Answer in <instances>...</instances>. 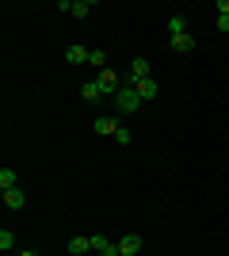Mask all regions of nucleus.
<instances>
[{
  "mask_svg": "<svg viewBox=\"0 0 229 256\" xmlns=\"http://www.w3.org/2000/svg\"><path fill=\"white\" fill-rule=\"evenodd\" d=\"M142 104H145V100L138 96V88H134V84H122L119 96H115V111H119V115H134Z\"/></svg>",
  "mask_w": 229,
  "mask_h": 256,
  "instance_id": "1",
  "label": "nucleus"
},
{
  "mask_svg": "<svg viewBox=\"0 0 229 256\" xmlns=\"http://www.w3.org/2000/svg\"><path fill=\"white\" fill-rule=\"evenodd\" d=\"M96 84H99V92H103V96H119V73H115V69H99V76H96Z\"/></svg>",
  "mask_w": 229,
  "mask_h": 256,
  "instance_id": "2",
  "label": "nucleus"
},
{
  "mask_svg": "<svg viewBox=\"0 0 229 256\" xmlns=\"http://www.w3.org/2000/svg\"><path fill=\"white\" fill-rule=\"evenodd\" d=\"M57 8L69 12L73 20H84V16H92V8H96V4H92V0H61Z\"/></svg>",
  "mask_w": 229,
  "mask_h": 256,
  "instance_id": "3",
  "label": "nucleus"
},
{
  "mask_svg": "<svg viewBox=\"0 0 229 256\" xmlns=\"http://www.w3.org/2000/svg\"><path fill=\"white\" fill-rule=\"evenodd\" d=\"M115 245H119L122 256H134V252H142V237H138V234H122Z\"/></svg>",
  "mask_w": 229,
  "mask_h": 256,
  "instance_id": "4",
  "label": "nucleus"
},
{
  "mask_svg": "<svg viewBox=\"0 0 229 256\" xmlns=\"http://www.w3.org/2000/svg\"><path fill=\"white\" fill-rule=\"evenodd\" d=\"M92 252H99V256H119V245H115L111 237L96 234V237H92Z\"/></svg>",
  "mask_w": 229,
  "mask_h": 256,
  "instance_id": "5",
  "label": "nucleus"
},
{
  "mask_svg": "<svg viewBox=\"0 0 229 256\" xmlns=\"http://www.w3.org/2000/svg\"><path fill=\"white\" fill-rule=\"evenodd\" d=\"M149 62L145 58H134V65H130V84H142V80H149Z\"/></svg>",
  "mask_w": 229,
  "mask_h": 256,
  "instance_id": "6",
  "label": "nucleus"
},
{
  "mask_svg": "<svg viewBox=\"0 0 229 256\" xmlns=\"http://www.w3.org/2000/svg\"><path fill=\"white\" fill-rule=\"evenodd\" d=\"M4 206H8V210H23V206H27V195H23L19 188H11V192H4Z\"/></svg>",
  "mask_w": 229,
  "mask_h": 256,
  "instance_id": "7",
  "label": "nucleus"
},
{
  "mask_svg": "<svg viewBox=\"0 0 229 256\" xmlns=\"http://www.w3.org/2000/svg\"><path fill=\"white\" fill-rule=\"evenodd\" d=\"M96 134H111V138H115V134H119V118L99 115V118H96Z\"/></svg>",
  "mask_w": 229,
  "mask_h": 256,
  "instance_id": "8",
  "label": "nucleus"
},
{
  "mask_svg": "<svg viewBox=\"0 0 229 256\" xmlns=\"http://www.w3.org/2000/svg\"><path fill=\"white\" fill-rule=\"evenodd\" d=\"M172 50L176 54H191V50H195V38H191V34H172Z\"/></svg>",
  "mask_w": 229,
  "mask_h": 256,
  "instance_id": "9",
  "label": "nucleus"
},
{
  "mask_svg": "<svg viewBox=\"0 0 229 256\" xmlns=\"http://www.w3.org/2000/svg\"><path fill=\"white\" fill-rule=\"evenodd\" d=\"M134 88H138V96H142V100H157V96H161V84H157L153 76L142 80V84H134Z\"/></svg>",
  "mask_w": 229,
  "mask_h": 256,
  "instance_id": "10",
  "label": "nucleus"
},
{
  "mask_svg": "<svg viewBox=\"0 0 229 256\" xmlns=\"http://www.w3.org/2000/svg\"><path fill=\"white\" fill-rule=\"evenodd\" d=\"M88 54H92V50H84V46H76V42H73V46L65 50V62H69V65H84V62H88Z\"/></svg>",
  "mask_w": 229,
  "mask_h": 256,
  "instance_id": "11",
  "label": "nucleus"
},
{
  "mask_svg": "<svg viewBox=\"0 0 229 256\" xmlns=\"http://www.w3.org/2000/svg\"><path fill=\"white\" fill-rule=\"evenodd\" d=\"M69 252H73V256L92 252V237H69Z\"/></svg>",
  "mask_w": 229,
  "mask_h": 256,
  "instance_id": "12",
  "label": "nucleus"
},
{
  "mask_svg": "<svg viewBox=\"0 0 229 256\" xmlns=\"http://www.w3.org/2000/svg\"><path fill=\"white\" fill-rule=\"evenodd\" d=\"M184 31H187V16H184V12L168 16V34H184Z\"/></svg>",
  "mask_w": 229,
  "mask_h": 256,
  "instance_id": "13",
  "label": "nucleus"
},
{
  "mask_svg": "<svg viewBox=\"0 0 229 256\" xmlns=\"http://www.w3.org/2000/svg\"><path fill=\"white\" fill-rule=\"evenodd\" d=\"M80 96H84V100H92V104H96V100H103V92H99V84H96V80H88V84L80 88Z\"/></svg>",
  "mask_w": 229,
  "mask_h": 256,
  "instance_id": "14",
  "label": "nucleus"
},
{
  "mask_svg": "<svg viewBox=\"0 0 229 256\" xmlns=\"http://www.w3.org/2000/svg\"><path fill=\"white\" fill-rule=\"evenodd\" d=\"M0 188H4V192L19 188V184H15V172H11V168H0Z\"/></svg>",
  "mask_w": 229,
  "mask_h": 256,
  "instance_id": "15",
  "label": "nucleus"
},
{
  "mask_svg": "<svg viewBox=\"0 0 229 256\" xmlns=\"http://www.w3.org/2000/svg\"><path fill=\"white\" fill-rule=\"evenodd\" d=\"M88 65H96V69H107V54H103V50H92V54H88Z\"/></svg>",
  "mask_w": 229,
  "mask_h": 256,
  "instance_id": "16",
  "label": "nucleus"
},
{
  "mask_svg": "<svg viewBox=\"0 0 229 256\" xmlns=\"http://www.w3.org/2000/svg\"><path fill=\"white\" fill-rule=\"evenodd\" d=\"M0 248H4V252L15 248V234H11V230H0Z\"/></svg>",
  "mask_w": 229,
  "mask_h": 256,
  "instance_id": "17",
  "label": "nucleus"
},
{
  "mask_svg": "<svg viewBox=\"0 0 229 256\" xmlns=\"http://www.w3.org/2000/svg\"><path fill=\"white\" fill-rule=\"evenodd\" d=\"M115 142H119V146H130V130H126V126H119V134H115Z\"/></svg>",
  "mask_w": 229,
  "mask_h": 256,
  "instance_id": "18",
  "label": "nucleus"
},
{
  "mask_svg": "<svg viewBox=\"0 0 229 256\" xmlns=\"http://www.w3.org/2000/svg\"><path fill=\"white\" fill-rule=\"evenodd\" d=\"M218 31H229V16H218Z\"/></svg>",
  "mask_w": 229,
  "mask_h": 256,
  "instance_id": "19",
  "label": "nucleus"
},
{
  "mask_svg": "<svg viewBox=\"0 0 229 256\" xmlns=\"http://www.w3.org/2000/svg\"><path fill=\"white\" fill-rule=\"evenodd\" d=\"M218 16H229V0H218Z\"/></svg>",
  "mask_w": 229,
  "mask_h": 256,
  "instance_id": "20",
  "label": "nucleus"
},
{
  "mask_svg": "<svg viewBox=\"0 0 229 256\" xmlns=\"http://www.w3.org/2000/svg\"><path fill=\"white\" fill-rule=\"evenodd\" d=\"M19 256H38V252H31V248H23V252H19Z\"/></svg>",
  "mask_w": 229,
  "mask_h": 256,
  "instance_id": "21",
  "label": "nucleus"
},
{
  "mask_svg": "<svg viewBox=\"0 0 229 256\" xmlns=\"http://www.w3.org/2000/svg\"><path fill=\"white\" fill-rule=\"evenodd\" d=\"M119 256H122V252H119Z\"/></svg>",
  "mask_w": 229,
  "mask_h": 256,
  "instance_id": "22",
  "label": "nucleus"
}]
</instances>
